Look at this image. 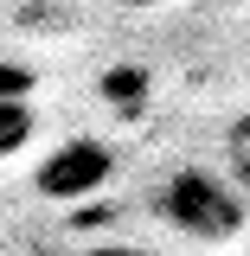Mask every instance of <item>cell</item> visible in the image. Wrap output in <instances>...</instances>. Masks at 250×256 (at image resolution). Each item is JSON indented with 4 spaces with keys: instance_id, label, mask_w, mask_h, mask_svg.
I'll return each instance as SVG.
<instances>
[{
    "instance_id": "obj_1",
    "label": "cell",
    "mask_w": 250,
    "mask_h": 256,
    "mask_svg": "<svg viewBox=\"0 0 250 256\" xmlns=\"http://www.w3.org/2000/svg\"><path fill=\"white\" fill-rule=\"evenodd\" d=\"M160 218L173 224L192 244H231L244 230V192L224 186L218 173L205 166H180L167 186H160Z\"/></svg>"
},
{
    "instance_id": "obj_2",
    "label": "cell",
    "mask_w": 250,
    "mask_h": 256,
    "mask_svg": "<svg viewBox=\"0 0 250 256\" xmlns=\"http://www.w3.org/2000/svg\"><path fill=\"white\" fill-rule=\"evenodd\" d=\"M109 148L96 141H71V148H52V160L39 166V192L45 198H90L103 180H109Z\"/></svg>"
},
{
    "instance_id": "obj_3",
    "label": "cell",
    "mask_w": 250,
    "mask_h": 256,
    "mask_svg": "<svg viewBox=\"0 0 250 256\" xmlns=\"http://www.w3.org/2000/svg\"><path fill=\"white\" fill-rule=\"evenodd\" d=\"M26 141H32L26 96H0V154H13V148H26Z\"/></svg>"
},
{
    "instance_id": "obj_4",
    "label": "cell",
    "mask_w": 250,
    "mask_h": 256,
    "mask_svg": "<svg viewBox=\"0 0 250 256\" xmlns=\"http://www.w3.org/2000/svg\"><path fill=\"white\" fill-rule=\"evenodd\" d=\"M32 90V70H20V64H0V96H26Z\"/></svg>"
},
{
    "instance_id": "obj_5",
    "label": "cell",
    "mask_w": 250,
    "mask_h": 256,
    "mask_svg": "<svg viewBox=\"0 0 250 256\" xmlns=\"http://www.w3.org/2000/svg\"><path fill=\"white\" fill-rule=\"evenodd\" d=\"M237 192L250 198V148H237Z\"/></svg>"
},
{
    "instance_id": "obj_6",
    "label": "cell",
    "mask_w": 250,
    "mask_h": 256,
    "mask_svg": "<svg viewBox=\"0 0 250 256\" xmlns=\"http://www.w3.org/2000/svg\"><path fill=\"white\" fill-rule=\"evenodd\" d=\"M84 256H148V250H128V244H96V250H84Z\"/></svg>"
}]
</instances>
